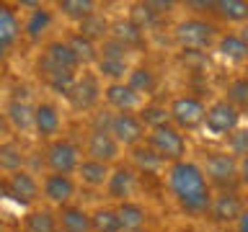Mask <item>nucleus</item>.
<instances>
[{
  "instance_id": "9d476101",
  "label": "nucleus",
  "mask_w": 248,
  "mask_h": 232,
  "mask_svg": "<svg viewBox=\"0 0 248 232\" xmlns=\"http://www.w3.org/2000/svg\"><path fill=\"white\" fill-rule=\"evenodd\" d=\"M101 101V80L96 72H83L75 77V85L67 96V103L75 108V111H93Z\"/></svg>"
},
{
  "instance_id": "423d86ee",
  "label": "nucleus",
  "mask_w": 248,
  "mask_h": 232,
  "mask_svg": "<svg viewBox=\"0 0 248 232\" xmlns=\"http://www.w3.org/2000/svg\"><path fill=\"white\" fill-rule=\"evenodd\" d=\"M204 108L207 106L202 98L184 93V96H176L168 103V121L173 124L181 134L184 131H194V129L202 127V121H204Z\"/></svg>"
},
{
  "instance_id": "58836bf2",
  "label": "nucleus",
  "mask_w": 248,
  "mask_h": 232,
  "mask_svg": "<svg viewBox=\"0 0 248 232\" xmlns=\"http://www.w3.org/2000/svg\"><path fill=\"white\" fill-rule=\"evenodd\" d=\"M129 52L116 42V39L106 36L104 42H98V59H127Z\"/></svg>"
},
{
  "instance_id": "f3484780",
  "label": "nucleus",
  "mask_w": 248,
  "mask_h": 232,
  "mask_svg": "<svg viewBox=\"0 0 248 232\" xmlns=\"http://www.w3.org/2000/svg\"><path fill=\"white\" fill-rule=\"evenodd\" d=\"M52 21H54V13L44 3H39L36 8L29 11L26 21H23V26H21V36H26L29 42H42L44 34L52 29Z\"/></svg>"
},
{
  "instance_id": "473e14b6",
  "label": "nucleus",
  "mask_w": 248,
  "mask_h": 232,
  "mask_svg": "<svg viewBox=\"0 0 248 232\" xmlns=\"http://www.w3.org/2000/svg\"><path fill=\"white\" fill-rule=\"evenodd\" d=\"M91 232H122L114 206H98L91 212Z\"/></svg>"
},
{
  "instance_id": "ea45409f",
  "label": "nucleus",
  "mask_w": 248,
  "mask_h": 232,
  "mask_svg": "<svg viewBox=\"0 0 248 232\" xmlns=\"http://www.w3.org/2000/svg\"><path fill=\"white\" fill-rule=\"evenodd\" d=\"M246 139H248V131L246 129H235L232 134L228 137V152L232 155L235 160H243L246 158Z\"/></svg>"
},
{
  "instance_id": "6ab92c4d",
  "label": "nucleus",
  "mask_w": 248,
  "mask_h": 232,
  "mask_svg": "<svg viewBox=\"0 0 248 232\" xmlns=\"http://www.w3.org/2000/svg\"><path fill=\"white\" fill-rule=\"evenodd\" d=\"M57 227L60 232H91V214L78 204H65L57 212Z\"/></svg>"
},
{
  "instance_id": "72a5a7b5",
  "label": "nucleus",
  "mask_w": 248,
  "mask_h": 232,
  "mask_svg": "<svg viewBox=\"0 0 248 232\" xmlns=\"http://www.w3.org/2000/svg\"><path fill=\"white\" fill-rule=\"evenodd\" d=\"M212 11L228 23H243L248 18V3L243 0H220V3H212Z\"/></svg>"
},
{
  "instance_id": "cd10ccee",
  "label": "nucleus",
  "mask_w": 248,
  "mask_h": 232,
  "mask_svg": "<svg viewBox=\"0 0 248 232\" xmlns=\"http://www.w3.org/2000/svg\"><path fill=\"white\" fill-rule=\"evenodd\" d=\"M23 227L26 232H60L57 227V214L46 206H34L23 217Z\"/></svg>"
},
{
  "instance_id": "f257e3e1",
  "label": "nucleus",
  "mask_w": 248,
  "mask_h": 232,
  "mask_svg": "<svg viewBox=\"0 0 248 232\" xmlns=\"http://www.w3.org/2000/svg\"><path fill=\"white\" fill-rule=\"evenodd\" d=\"M166 183L173 199L178 201L181 212L191 217H207L209 201H212V188H209L199 162L194 160H178L166 168Z\"/></svg>"
},
{
  "instance_id": "393cba45",
  "label": "nucleus",
  "mask_w": 248,
  "mask_h": 232,
  "mask_svg": "<svg viewBox=\"0 0 248 232\" xmlns=\"http://www.w3.org/2000/svg\"><path fill=\"white\" fill-rule=\"evenodd\" d=\"M108 36L116 39V42H119L127 52L137 49V46H142V42H145V34L135 26V23H129L127 18L111 21V26H108Z\"/></svg>"
},
{
  "instance_id": "c756f323",
  "label": "nucleus",
  "mask_w": 248,
  "mask_h": 232,
  "mask_svg": "<svg viewBox=\"0 0 248 232\" xmlns=\"http://www.w3.org/2000/svg\"><path fill=\"white\" fill-rule=\"evenodd\" d=\"M108 26H111V21H108L101 11H96V13H91L88 18H83L78 23V34H83L85 39H91V42L98 44L108 36Z\"/></svg>"
},
{
  "instance_id": "4468645a",
  "label": "nucleus",
  "mask_w": 248,
  "mask_h": 232,
  "mask_svg": "<svg viewBox=\"0 0 248 232\" xmlns=\"http://www.w3.org/2000/svg\"><path fill=\"white\" fill-rule=\"evenodd\" d=\"M85 152L91 160H98L104 165H114L122 155V147L114 142V137L104 129H91L88 139H85Z\"/></svg>"
},
{
  "instance_id": "79ce46f5",
  "label": "nucleus",
  "mask_w": 248,
  "mask_h": 232,
  "mask_svg": "<svg viewBox=\"0 0 248 232\" xmlns=\"http://www.w3.org/2000/svg\"><path fill=\"white\" fill-rule=\"evenodd\" d=\"M5 57H8V46H5V44H0V65L5 62Z\"/></svg>"
},
{
  "instance_id": "a878e982",
  "label": "nucleus",
  "mask_w": 248,
  "mask_h": 232,
  "mask_svg": "<svg viewBox=\"0 0 248 232\" xmlns=\"http://www.w3.org/2000/svg\"><path fill=\"white\" fill-rule=\"evenodd\" d=\"M21 39V21L13 5L0 3V44H5L8 49L18 44Z\"/></svg>"
},
{
  "instance_id": "1a4fd4ad",
  "label": "nucleus",
  "mask_w": 248,
  "mask_h": 232,
  "mask_svg": "<svg viewBox=\"0 0 248 232\" xmlns=\"http://www.w3.org/2000/svg\"><path fill=\"white\" fill-rule=\"evenodd\" d=\"M5 193L11 196L16 204L21 206H31L42 199V183L36 181V175L31 170H16L5 178Z\"/></svg>"
},
{
  "instance_id": "a19ab883",
  "label": "nucleus",
  "mask_w": 248,
  "mask_h": 232,
  "mask_svg": "<svg viewBox=\"0 0 248 232\" xmlns=\"http://www.w3.org/2000/svg\"><path fill=\"white\" fill-rule=\"evenodd\" d=\"M246 222H248V212H243V214H240V217H238L235 222H232V224H235V232H248Z\"/></svg>"
},
{
  "instance_id": "37998d69",
  "label": "nucleus",
  "mask_w": 248,
  "mask_h": 232,
  "mask_svg": "<svg viewBox=\"0 0 248 232\" xmlns=\"http://www.w3.org/2000/svg\"><path fill=\"white\" fill-rule=\"evenodd\" d=\"M184 232H202V230H184Z\"/></svg>"
},
{
  "instance_id": "2f4dec72",
  "label": "nucleus",
  "mask_w": 248,
  "mask_h": 232,
  "mask_svg": "<svg viewBox=\"0 0 248 232\" xmlns=\"http://www.w3.org/2000/svg\"><path fill=\"white\" fill-rule=\"evenodd\" d=\"M57 8V13H62L65 18L80 23L83 18H88L91 13L98 11V3H93V0H60V3H54Z\"/></svg>"
},
{
  "instance_id": "a211bd4d",
  "label": "nucleus",
  "mask_w": 248,
  "mask_h": 232,
  "mask_svg": "<svg viewBox=\"0 0 248 232\" xmlns=\"http://www.w3.org/2000/svg\"><path fill=\"white\" fill-rule=\"evenodd\" d=\"M42 59H46L52 67L67 70V72H78V70H80V65H78L75 54L70 52L65 39H52V42H46L44 52H42Z\"/></svg>"
},
{
  "instance_id": "4be33fe9",
  "label": "nucleus",
  "mask_w": 248,
  "mask_h": 232,
  "mask_svg": "<svg viewBox=\"0 0 248 232\" xmlns=\"http://www.w3.org/2000/svg\"><path fill=\"white\" fill-rule=\"evenodd\" d=\"M5 119L16 131H21V134L34 131V106H31L29 101L11 98L8 106H5Z\"/></svg>"
},
{
  "instance_id": "2eb2a0df",
  "label": "nucleus",
  "mask_w": 248,
  "mask_h": 232,
  "mask_svg": "<svg viewBox=\"0 0 248 232\" xmlns=\"http://www.w3.org/2000/svg\"><path fill=\"white\" fill-rule=\"evenodd\" d=\"M137 188V170L132 165H116L111 168L108 173V181H106V191H108V199L114 201H129L132 193Z\"/></svg>"
},
{
  "instance_id": "bb28decb",
  "label": "nucleus",
  "mask_w": 248,
  "mask_h": 232,
  "mask_svg": "<svg viewBox=\"0 0 248 232\" xmlns=\"http://www.w3.org/2000/svg\"><path fill=\"white\" fill-rule=\"evenodd\" d=\"M65 42L70 46V52L75 54V59H78V65H80V67H88V65H96V62H98V44L96 42L85 39L83 34H78V31H73Z\"/></svg>"
},
{
  "instance_id": "dca6fc26",
  "label": "nucleus",
  "mask_w": 248,
  "mask_h": 232,
  "mask_svg": "<svg viewBox=\"0 0 248 232\" xmlns=\"http://www.w3.org/2000/svg\"><path fill=\"white\" fill-rule=\"evenodd\" d=\"M42 196L49 201V204H54L57 209L70 204L73 196H75V181H73V175H60V173L44 175V181H42Z\"/></svg>"
},
{
  "instance_id": "412c9836",
  "label": "nucleus",
  "mask_w": 248,
  "mask_h": 232,
  "mask_svg": "<svg viewBox=\"0 0 248 232\" xmlns=\"http://www.w3.org/2000/svg\"><path fill=\"white\" fill-rule=\"evenodd\" d=\"M108 173H111V165H104V162L91 160V158H83L75 168L78 181L83 186H88V188H104L108 181Z\"/></svg>"
},
{
  "instance_id": "9b49d317",
  "label": "nucleus",
  "mask_w": 248,
  "mask_h": 232,
  "mask_svg": "<svg viewBox=\"0 0 248 232\" xmlns=\"http://www.w3.org/2000/svg\"><path fill=\"white\" fill-rule=\"evenodd\" d=\"M243 212L246 206H243V199L238 196V191H220V193H212L207 217L217 224H232Z\"/></svg>"
},
{
  "instance_id": "c85d7f7f",
  "label": "nucleus",
  "mask_w": 248,
  "mask_h": 232,
  "mask_svg": "<svg viewBox=\"0 0 248 232\" xmlns=\"http://www.w3.org/2000/svg\"><path fill=\"white\" fill-rule=\"evenodd\" d=\"M129 158H132V165H135L140 173H145V175H147V173H160V170L166 168V162H163L145 142H140L137 147H132V150H129Z\"/></svg>"
},
{
  "instance_id": "6e6552de",
  "label": "nucleus",
  "mask_w": 248,
  "mask_h": 232,
  "mask_svg": "<svg viewBox=\"0 0 248 232\" xmlns=\"http://www.w3.org/2000/svg\"><path fill=\"white\" fill-rule=\"evenodd\" d=\"M106 131L114 137V142L119 147H137L140 142H145V127L137 119V114H111Z\"/></svg>"
},
{
  "instance_id": "c03bdc74",
  "label": "nucleus",
  "mask_w": 248,
  "mask_h": 232,
  "mask_svg": "<svg viewBox=\"0 0 248 232\" xmlns=\"http://www.w3.org/2000/svg\"><path fill=\"white\" fill-rule=\"evenodd\" d=\"M0 232H5V227H3V222H0Z\"/></svg>"
},
{
  "instance_id": "4c0bfd02",
  "label": "nucleus",
  "mask_w": 248,
  "mask_h": 232,
  "mask_svg": "<svg viewBox=\"0 0 248 232\" xmlns=\"http://www.w3.org/2000/svg\"><path fill=\"white\" fill-rule=\"evenodd\" d=\"M127 21H129V23H135V26L145 34V31H150L155 23H158V15L150 11V5H147V3H137V5H132V11H129V15H127Z\"/></svg>"
},
{
  "instance_id": "e433bc0d",
  "label": "nucleus",
  "mask_w": 248,
  "mask_h": 232,
  "mask_svg": "<svg viewBox=\"0 0 248 232\" xmlns=\"http://www.w3.org/2000/svg\"><path fill=\"white\" fill-rule=\"evenodd\" d=\"M225 101H228L230 106H235L238 111H243L248 106V80L243 75L240 77H232L228 83V88H225Z\"/></svg>"
},
{
  "instance_id": "b1692460",
  "label": "nucleus",
  "mask_w": 248,
  "mask_h": 232,
  "mask_svg": "<svg viewBox=\"0 0 248 232\" xmlns=\"http://www.w3.org/2000/svg\"><path fill=\"white\" fill-rule=\"evenodd\" d=\"M124 83H127V88L132 93H137L140 98L142 96H153L155 88H158V77H155L153 67L147 65H137V67H129L127 77H124Z\"/></svg>"
},
{
  "instance_id": "f03ea898",
  "label": "nucleus",
  "mask_w": 248,
  "mask_h": 232,
  "mask_svg": "<svg viewBox=\"0 0 248 232\" xmlns=\"http://www.w3.org/2000/svg\"><path fill=\"white\" fill-rule=\"evenodd\" d=\"M145 145L158 155V158L170 165V162L186 160L189 155V145H186V137L178 131L173 124H163V127H155L145 134Z\"/></svg>"
},
{
  "instance_id": "c9c22d12",
  "label": "nucleus",
  "mask_w": 248,
  "mask_h": 232,
  "mask_svg": "<svg viewBox=\"0 0 248 232\" xmlns=\"http://www.w3.org/2000/svg\"><path fill=\"white\" fill-rule=\"evenodd\" d=\"M137 111H140L137 119L142 121L145 131H150V129H155V127H163V124H170V121H168V108H166V106L145 103V106H140Z\"/></svg>"
},
{
  "instance_id": "ddd939ff",
  "label": "nucleus",
  "mask_w": 248,
  "mask_h": 232,
  "mask_svg": "<svg viewBox=\"0 0 248 232\" xmlns=\"http://www.w3.org/2000/svg\"><path fill=\"white\" fill-rule=\"evenodd\" d=\"M101 98L108 103L114 114H135L140 106H142V98L137 93H132L127 88V83H106L101 88Z\"/></svg>"
},
{
  "instance_id": "5701e85b",
  "label": "nucleus",
  "mask_w": 248,
  "mask_h": 232,
  "mask_svg": "<svg viewBox=\"0 0 248 232\" xmlns=\"http://www.w3.org/2000/svg\"><path fill=\"white\" fill-rule=\"evenodd\" d=\"M215 42H217V54H220L222 59L232 62V65H243V62H246V57H248V44H246V39L240 36V34H235V31H228V34L217 36Z\"/></svg>"
},
{
  "instance_id": "f8f14e48",
  "label": "nucleus",
  "mask_w": 248,
  "mask_h": 232,
  "mask_svg": "<svg viewBox=\"0 0 248 232\" xmlns=\"http://www.w3.org/2000/svg\"><path fill=\"white\" fill-rule=\"evenodd\" d=\"M60 129H62V114L57 103H52V101L34 103V134L44 142H52V139L60 137Z\"/></svg>"
},
{
  "instance_id": "f704fd0d",
  "label": "nucleus",
  "mask_w": 248,
  "mask_h": 232,
  "mask_svg": "<svg viewBox=\"0 0 248 232\" xmlns=\"http://www.w3.org/2000/svg\"><path fill=\"white\" fill-rule=\"evenodd\" d=\"M96 70H98V80L106 77L108 83H122L129 72V62L127 59H98L96 62Z\"/></svg>"
},
{
  "instance_id": "0eeeda50",
  "label": "nucleus",
  "mask_w": 248,
  "mask_h": 232,
  "mask_svg": "<svg viewBox=\"0 0 248 232\" xmlns=\"http://www.w3.org/2000/svg\"><path fill=\"white\" fill-rule=\"evenodd\" d=\"M240 116H243V111H238L235 106H230L225 98H217L204 108V121H202V127H204L212 137H230L235 129H240Z\"/></svg>"
},
{
  "instance_id": "aec40b11",
  "label": "nucleus",
  "mask_w": 248,
  "mask_h": 232,
  "mask_svg": "<svg viewBox=\"0 0 248 232\" xmlns=\"http://www.w3.org/2000/svg\"><path fill=\"white\" fill-rule=\"evenodd\" d=\"M116 217H119V224H122V232H137V230H145L147 224V209L140 204V201H119L114 206Z\"/></svg>"
},
{
  "instance_id": "20e7f679",
  "label": "nucleus",
  "mask_w": 248,
  "mask_h": 232,
  "mask_svg": "<svg viewBox=\"0 0 248 232\" xmlns=\"http://www.w3.org/2000/svg\"><path fill=\"white\" fill-rule=\"evenodd\" d=\"M199 168L204 173L207 183L217 186L220 191H235V186L240 183V160H235L228 150L207 152L204 165Z\"/></svg>"
},
{
  "instance_id": "7c9ffc66",
  "label": "nucleus",
  "mask_w": 248,
  "mask_h": 232,
  "mask_svg": "<svg viewBox=\"0 0 248 232\" xmlns=\"http://www.w3.org/2000/svg\"><path fill=\"white\" fill-rule=\"evenodd\" d=\"M23 165H26V152L21 150V145L13 139L0 142V170L11 175L16 170H23Z\"/></svg>"
},
{
  "instance_id": "39448f33",
  "label": "nucleus",
  "mask_w": 248,
  "mask_h": 232,
  "mask_svg": "<svg viewBox=\"0 0 248 232\" xmlns=\"http://www.w3.org/2000/svg\"><path fill=\"white\" fill-rule=\"evenodd\" d=\"M80 160H83V150H80V145L73 142V139L57 137V139H52V142H46L44 162H46V168H49V173L73 175Z\"/></svg>"
},
{
  "instance_id": "7ed1b4c3",
  "label": "nucleus",
  "mask_w": 248,
  "mask_h": 232,
  "mask_svg": "<svg viewBox=\"0 0 248 232\" xmlns=\"http://www.w3.org/2000/svg\"><path fill=\"white\" fill-rule=\"evenodd\" d=\"M173 39L176 44L181 46L184 52H204L215 44L217 39V26L207 18H199V15H191V18H184L176 23L173 29Z\"/></svg>"
}]
</instances>
